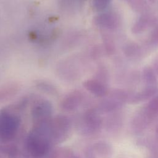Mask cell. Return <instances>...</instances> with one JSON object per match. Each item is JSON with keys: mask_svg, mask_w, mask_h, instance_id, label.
Wrapping results in <instances>:
<instances>
[{"mask_svg": "<svg viewBox=\"0 0 158 158\" xmlns=\"http://www.w3.org/2000/svg\"><path fill=\"white\" fill-rule=\"evenodd\" d=\"M151 39V41L152 43H157L158 42V25L156 27L154 31H152Z\"/></svg>", "mask_w": 158, "mask_h": 158, "instance_id": "e0dca14e", "label": "cell"}, {"mask_svg": "<svg viewBox=\"0 0 158 158\" xmlns=\"http://www.w3.org/2000/svg\"><path fill=\"white\" fill-rule=\"evenodd\" d=\"M20 125V117L9 110L0 113V141L8 142L17 135Z\"/></svg>", "mask_w": 158, "mask_h": 158, "instance_id": "3957f363", "label": "cell"}, {"mask_svg": "<svg viewBox=\"0 0 158 158\" xmlns=\"http://www.w3.org/2000/svg\"><path fill=\"white\" fill-rule=\"evenodd\" d=\"M1 151L9 158H16L19 154L18 148L14 144H8L1 146Z\"/></svg>", "mask_w": 158, "mask_h": 158, "instance_id": "30bf717a", "label": "cell"}, {"mask_svg": "<svg viewBox=\"0 0 158 158\" xmlns=\"http://www.w3.org/2000/svg\"><path fill=\"white\" fill-rule=\"evenodd\" d=\"M46 123L35 125L25 140V152L32 158H44L51 150Z\"/></svg>", "mask_w": 158, "mask_h": 158, "instance_id": "6da1fadb", "label": "cell"}, {"mask_svg": "<svg viewBox=\"0 0 158 158\" xmlns=\"http://www.w3.org/2000/svg\"><path fill=\"white\" fill-rule=\"evenodd\" d=\"M46 128L51 144H57L63 142L69 137L72 122L67 116L57 115L48 121Z\"/></svg>", "mask_w": 158, "mask_h": 158, "instance_id": "7a4b0ae2", "label": "cell"}, {"mask_svg": "<svg viewBox=\"0 0 158 158\" xmlns=\"http://www.w3.org/2000/svg\"><path fill=\"white\" fill-rule=\"evenodd\" d=\"M128 4L136 11L141 12L146 9V2L145 0H126Z\"/></svg>", "mask_w": 158, "mask_h": 158, "instance_id": "7c38bea8", "label": "cell"}, {"mask_svg": "<svg viewBox=\"0 0 158 158\" xmlns=\"http://www.w3.org/2000/svg\"><path fill=\"white\" fill-rule=\"evenodd\" d=\"M98 23L105 28H113L117 25L118 20L116 16L112 14H104L98 18Z\"/></svg>", "mask_w": 158, "mask_h": 158, "instance_id": "9c48e42d", "label": "cell"}, {"mask_svg": "<svg viewBox=\"0 0 158 158\" xmlns=\"http://www.w3.org/2000/svg\"><path fill=\"white\" fill-rule=\"evenodd\" d=\"M138 46H135L134 45H131V46H128L127 50L126 51V52H128V54L130 56H134L136 54L139 53V51L138 48H137Z\"/></svg>", "mask_w": 158, "mask_h": 158, "instance_id": "2e32d148", "label": "cell"}, {"mask_svg": "<svg viewBox=\"0 0 158 158\" xmlns=\"http://www.w3.org/2000/svg\"><path fill=\"white\" fill-rule=\"evenodd\" d=\"M85 158H92V157H90V156H88V157H85Z\"/></svg>", "mask_w": 158, "mask_h": 158, "instance_id": "ffe728a7", "label": "cell"}, {"mask_svg": "<svg viewBox=\"0 0 158 158\" xmlns=\"http://www.w3.org/2000/svg\"><path fill=\"white\" fill-rule=\"evenodd\" d=\"M81 101V96L78 93H72L66 96L62 101L61 106L66 111H73L77 109Z\"/></svg>", "mask_w": 158, "mask_h": 158, "instance_id": "8992f818", "label": "cell"}, {"mask_svg": "<svg viewBox=\"0 0 158 158\" xmlns=\"http://www.w3.org/2000/svg\"><path fill=\"white\" fill-rule=\"evenodd\" d=\"M150 23V19L148 16H142L138 21L133 26V31L135 33H139L143 30H144L147 26Z\"/></svg>", "mask_w": 158, "mask_h": 158, "instance_id": "8fae6325", "label": "cell"}, {"mask_svg": "<svg viewBox=\"0 0 158 158\" xmlns=\"http://www.w3.org/2000/svg\"><path fill=\"white\" fill-rule=\"evenodd\" d=\"M52 107L49 102L40 100L36 102L31 109V117L35 125L47 122L52 117Z\"/></svg>", "mask_w": 158, "mask_h": 158, "instance_id": "277c9868", "label": "cell"}, {"mask_svg": "<svg viewBox=\"0 0 158 158\" xmlns=\"http://www.w3.org/2000/svg\"><path fill=\"white\" fill-rule=\"evenodd\" d=\"M44 158H75V156L72 151L69 148H57L51 149Z\"/></svg>", "mask_w": 158, "mask_h": 158, "instance_id": "52a82bcc", "label": "cell"}, {"mask_svg": "<svg viewBox=\"0 0 158 158\" xmlns=\"http://www.w3.org/2000/svg\"><path fill=\"white\" fill-rule=\"evenodd\" d=\"M85 87L92 93L98 96H103L107 93V88L101 82L96 80L88 81Z\"/></svg>", "mask_w": 158, "mask_h": 158, "instance_id": "ba28073f", "label": "cell"}, {"mask_svg": "<svg viewBox=\"0 0 158 158\" xmlns=\"http://www.w3.org/2000/svg\"><path fill=\"white\" fill-rule=\"evenodd\" d=\"M150 2H154L156 0H149Z\"/></svg>", "mask_w": 158, "mask_h": 158, "instance_id": "d6986e66", "label": "cell"}, {"mask_svg": "<svg viewBox=\"0 0 158 158\" xmlns=\"http://www.w3.org/2000/svg\"><path fill=\"white\" fill-rule=\"evenodd\" d=\"M148 107L153 112H158V95L150 102Z\"/></svg>", "mask_w": 158, "mask_h": 158, "instance_id": "9a60e30c", "label": "cell"}, {"mask_svg": "<svg viewBox=\"0 0 158 158\" xmlns=\"http://www.w3.org/2000/svg\"><path fill=\"white\" fill-rule=\"evenodd\" d=\"M143 78L148 84L154 85L156 83V78L151 68H146L143 71Z\"/></svg>", "mask_w": 158, "mask_h": 158, "instance_id": "4fadbf2b", "label": "cell"}, {"mask_svg": "<svg viewBox=\"0 0 158 158\" xmlns=\"http://www.w3.org/2000/svg\"><path fill=\"white\" fill-rule=\"evenodd\" d=\"M101 125V120L96 113L89 111L87 112L83 117L81 130L86 134H92L97 131Z\"/></svg>", "mask_w": 158, "mask_h": 158, "instance_id": "5b68a950", "label": "cell"}, {"mask_svg": "<svg viewBox=\"0 0 158 158\" xmlns=\"http://www.w3.org/2000/svg\"><path fill=\"white\" fill-rule=\"evenodd\" d=\"M154 67H155V69L156 70V72H157L158 73V58L155 60L154 62Z\"/></svg>", "mask_w": 158, "mask_h": 158, "instance_id": "ac0fdd59", "label": "cell"}, {"mask_svg": "<svg viewBox=\"0 0 158 158\" xmlns=\"http://www.w3.org/2000/svg\"><path fill=\"white\" fill-rule=\"evenodd\" d=\"M95 7L98 9H102L108 4L110 0H93Z\"/></svg>", "mask_w": 158, "mask_h": 158, "instance_id": "5bb4252c", "label": "cell"}]
</instances>
